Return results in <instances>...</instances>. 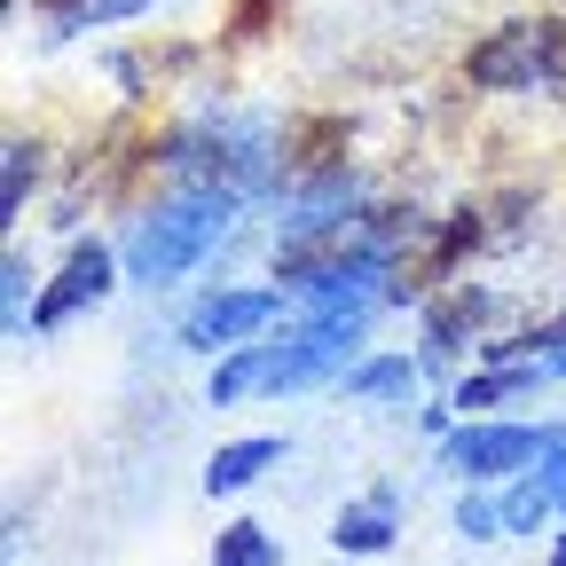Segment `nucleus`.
Returning a JSON list of instances; mask_svg holds the SVG:
<instances>
[{
  "label": "nucleus",
  "mask_w": 566,
  "mask_h": 566,
  "mask_svg": "<svg viewBox=\"0 0 566 566\" xmlns=\"http://www.w3.org/2000/svg\"><path fill=\"white\" fill-rule=\"evenodd\" d=\"M237 221H244V197L237 189H174V197H158L126 229L118 268H126V283H142V292H166V283H181Z\"/></svg>",
  "instance_id": "1"
},
{
  "label": "nucleus",
  "mask_w": 566,
  "mask_h": 566,
  "mask_svg": "<svg viewBox=\"0 0 566 566\" xmlns=\"http://www.w3.org/2000/svg\"><path fill=\"white\" fill-rule=\"evenodd\" d=\"M464 80L488 95H566V24L558 17H512L495 24L472 55Z\"/></svg>",
  "instance_id": "2"
},
{
  "label": "nucleus",
  "mask_w": 566,
  "mask_h": 566,
  "mask_svg": "<svg viewBox=\"0 0 566 566\" xmlns=\"http://www.w3.org/2000/svg\"><path fill=\"white\" fill-rule=\"evenodd\" d=\"M558 441V424H504V417H472L441 441V472H457L464 488L480 480H520L543 464V449Z\"/></svg>",
  "instance_id": "3"
},
{
  "label": "nucleus",
  "mask_w": 566,
  "mask_h": 566,
  "mask_svg": "<svg viewBox=\"0 0 566 566\" xmlns=\"http://www.w3.org/2000/svg\"><path fill=\"white\" fill-rule=\"evenodd\" d=\"M370 323H292L283 338H268V394H300V386H338L363 363Z\"/></svg>",
  "instance_id": "4"
},
{
  "label": "nucleus",
  "mask_w": 566,
  "mask_h": 566,
  "mask_svg": "<svg viewBox=\"0 0 566 566\" xmlns=\"http://www.w3.org/2000/svg\"><path fill=\"white\" fill-rule=\"evenodd\" d=\"M283 315V292L275 283H229V292H205L189 315H181V346L189 354H237L252 338H268V323Z\"/></svg>",
  "instance_id": "5"
},
{
  "label": "nucleus",
  "mask_w": 566,
  "mask_h": 566,
  "mask_svg": "<svg viewBox=\"0 0 566 566\" xmlns=\"http://www.w3.org/2000/svg\"><path fill=\"white\" fill-rule=\"evenodd\" d=\"M111 275H118V252H111L103 237H71L55 283H40V315H32V323H40V331H63L71 315L103 307V300H111Z\"/></svg>",
  "instance_id": "6"
},
{
  "label": "nucleus",
  "mask_w": 566,
  "mask_h": 566,
  "mask_svg": "<svg viewBox=\"0 0 566 566\" xmlns=\"http://www.w3.org/2000/svg\"><path fill=\"white\" fill-rule=\"evenodd\" d=\"M535 386H551V370H543V363H488V370L457 378L449 409H457V417L472 424V417H488V409H512V401H527Z\"/></svg>",
  "instance_id": "7"
},
{
  "label": "nucleus",
  "mask_w": 566,
  "mask_h": 566,
  "mask_svg": "<svg viewBox=\"0 0 566 566\" xmlns=\"http://www.w3.org/2000/svg\"><path fill=\"white\" fill-rule=\"evenodd\" d=\"M394 535H401V488H378L370 504H346L331 520V551H346V558H378V551H394Z\"/></svg>",
  "instance_id": "8"
},
{
  "label": "nucleus",
  "mask_w": 566,
  "mask_h": 566,
  "mask_svg": "<svg viewBox=\"0 0 566 566\" xmlns=\"http://www.w3.org/2000/svg\"><path fill=\"white\" fill-rule=\"evenodd\" d=\"M283 464V441L275 433H252V441H221L212 449V464H205V495H244L260 472H275Z\"/></svg>",
  "instance_id": "9"
},
{
  "label": "nucleus",
  "mask_w": 566,
  "mask_h": 566,
  "mask_svg": "<svg viewBox=\"0 0 566 566\" xmlns=\"http://www.w3.org/2000/svg\"><path fill=\"white\" fill-rule=\"evenodd\" d=\"M150 0H40V32L48 40H80V32H103V24H126L142 17Z\"/></svg>",
  "instance_id": "10"
},
{
  "label": "nucleus",
  "mask_w": 566,
  "mask_h": 566,
  "mask_svg": "<svg viewBox=\"0 0 566 566\" xmlns=\"http://www.w3.org/2000/svg\"><path fill=\"white\" fill-rule=\"evenodd\" d=\"M417 363H409V354H370V363H354L346 378H338V394L346 401H409L417 394Z\"/></svg>",
  "instance_id": "11"
},
{
  "label": "nucleus",
  "mask_w": 566,
  "mask_h": 566,
  "mask_svg": "<svg viewBox=\"0 0 566 566\" xmlns=\"http://www.w3.org/2000/svg\"><path fill=\"white\" fill-rule=\"evenodd\" d=\"M205 394H212V409H237V401L268 394V338L221 354V363H212V378H205Z\"/></svg>",
  "instance_id": "12"
},
{
  "label": "nucleus",
  "mask_w": 566,
  "mask_h": 566,
  "mask_svg": "<svg viewBox=\"0 0 566 566\" xmlns=\"http://www.w3.org/2000/svg\"><path fill=\"white\" fill-rule=\"evenodd\" d=\"M32 283H40V275H32L24 244H9V252H0V307H9V338H17V346L40 331V323H32V315H40V292H32Z\"/></svg>",
  "instance_id": "13"
},
{
  "label": "nucleus",
  "mask_w": 566,
  "mask_h": 566,
  "mask_svg": "<svg viewBox=\"0 0 566 566\" xmlns=\"http://www.w3.org/2000/svg\"><path fill=\"white\" fill-rule=\"evenodd\" d=\"M40 166H48V142H40V134H9V150H0V212H9V221L24 212Z\"/></svg>",
  "instance_id": "14"
},
{
  "label": "nucleus",
  "mask_w": 566,
  "mask_h": 566,
  "mask_svg": "<svg viewBox=\"0 0 566 566\" xmlns=\"http://www.w3.org/2000/svg\"><path fill=\"white\" fill-rule=\"evenodd\" d=\"M495 504H504V535H543V527H551V512H558V495H551L535 472H520L504 495H495Z\"/></svg>",
  "instance_id": "15"
},
{
  "label": "nucleus",
  "mask_w": 566,
  "mask_h": 566,
  "mask_svg": "<svg viewBox=\"0 0 566 566\" xmlns=\"http://www.w3.org/2000/svg\"><path fill=\"white\" fill-rule=\"evenodd\" d=\"M212 566H283V551L260 520H229L221 543H212Z\"/></svg>",
  "instance_id": "16"
},
{
  "label": "nucleus",
  "mask_w": 566,
  "mask_h": 566,
  "mask_svg": "<svg viewBox=\"0 0 566 566\" xmlns=\"http://www.w3.org/2000/svg\"><path fill=\"white\" fill-rule=\"evenodd\" d=\"M457 535H464V543H495V535H504V504L480 495V488H464V495H457Z\"/></svg>",
  "instance_id": "17"
},
{
  "label": "nucleus",
  "mask_w": 566,
  "mask_h": 566,
  "mask_svg": "<svg viewBox=\"0 0 566 566\" xmlns=\"http://www.w3.org/2000/svg\"><path fill=\"white\" fill-rule=\"evenodd\" d=\"M268 17H275V0H237V17H229V32H237V40H252V32H260Z\"/></svg>",
  "instance_id": "18"
},
{
  "label": "nucleus",
  "mask_w": 566,
  "mask_h": 566,
  "mask_svg": "<svg viewBox=\"0 0 566 566\" xmlns=\"http://www.w3.org/2000/svg\"><path fill=\"white\" fill-rule=\"evenodd\" d=\"M551 566H566V527H558V543H551Z\"/></svg>",
  "instance_id": "19"
},
{
  "label": "nucleus",
  "mask_w": 566,
  "mask_h": 566,
  "mask_svg": "<svg viewBox=\"0 0 566 566\" xmlns=\"http://www.w3.org/2000/svg\"><path fill=\"white\" fill-rule=\"evenodd\" d=\"M558 512H566V488H558Z\"/></svg>",
  "instance_id": "20"
}]
</instances>
